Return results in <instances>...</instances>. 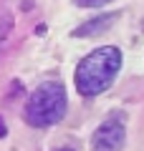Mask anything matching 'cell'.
Masks as SVG:
<instances>
[{
  "mask_svg": "<svg viewBox=\"0 0 144 151\" xmlns=\"http://www.w3.org/2000/svg\"><path fill=\"white\" fill-rule=\"evenodd\" d=\"M121 70V50L116 45H101L91 50L76 65V88L81 96L91 98L104 93Z\"/></svg>",
  "mask_w": 144,
  "mask_h": 151,
  "instance_id": "obj_1",
  "label": "cell"
},
{
  "mask_svg": "<svg viewBox=\"0 0 144 151\" xmlns=\"http://www.w3.org/2000/svg\"><path fill=\"white\" fill-rule=\"evenodd\" d=\"M66 108H68V98H66L63 83L46 81L28 96L25 106H23V119L33 129H46L63 119Z\"/></svg>",
  "mask_w": 144,
  "mask_h": 151,
  "instance_id": "obj_2",
  "label": "cell"
},
{
  "mask_svg": "<svg viewBox=\"0 0 144 151\" xmlns=\"http://www.w3.org/2000/svg\"><path fill=\"white\" fill-rule=\"evenodd\" d=\"M127 141V129H124V116H111L99 129L94 131L91 139V151H121Z\"/></svg>",
  "mask_w": 144,
  "mask_h": 151,
  "instance_id": "obj_3",
  "label": "cell"
},
{
  "mask_svg": "<svg viewBox=\"0 0 144 151\" xmlns=\"http://www.w3.org/2000/svg\"><path fill=\"white\" fill-rule=\"evenodd\" d=\"M116 20H119V13H99L96 18L81 23L73 30V35L76 38H91V35H96V33H106Z\"/></svg>",
  "mask_w": 144,
  "mask_h": 151,
  "instance_id": "obj_4",
  "label": "cell"
},
{
  "mask_svg": "<svg viewBox=\"0 0 144 151\" xmlns=\"http://www.w3.org/2000/svg\"><path fill=\"white\" fill-rule=\"evenodd\" d=\"M10 30H13V15H10V13H5V15L0 18V40H3Z\"/></svg>",
  "mask_w": 144,
  "mask_h": 151,
  "instance_id": "obj_5",
  "label": "cell"
},
{
  "mask_svg": "<svg viewBox=\"0 0 144 151\" xmlns=\"http://www.w3.org/2000/svg\"><path fill=\"white\" fill-rule=\"evenodd\" d=\"M106 3H111V0H73V5L79 8H101Z\"/></svg>",
  "mask_w": 144,
  "mask_h": 151,
  "instance_id": "obj_6",
  "label": "cell"
},
{
  "mask_svg": "<svg viewBox=\"0 0 144 151\" xmlns=\"http://www.w3.org/2000/svg\"><path fill=\"white\" fill-rule=\"evenodd\" d=\"M56 151H76L73 146H61V149H56Z\"/></svg>",
  "mask_w": 144,
  "mask_h": 151,
  "instance_id": "obj_7",
  "label": "cell"
},
{
  "mask_svg": "<svg viewBox=\"0 0 144 151\" xmlns=\"http://www.w3.org/2000/svg\"><path fill=\"white\" fill-rule=\"evenodd\" d=\"M3 136H5V124L0 121V139H3Z\"/></svg>",
  "mask_w": 144,
  "mask_h": 151,
  "instance_id": "obj_8",
  "label": "cell"
}]
</instances>
